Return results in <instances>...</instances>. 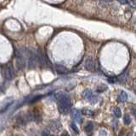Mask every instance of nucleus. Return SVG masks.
<instances>
[{"label": "nucleus", "instance_id": "obj_1", "mask_svg": "<svg viewBox=\"0 0 136 136\" xmlns=\"http://www.w3.org/2000/svg\"><path fill=\"white\" fill-rule=\"evenodd\" d=\"M55 98L58 101V105H61V106L67 107V108L70 109L72 106V101H71V98L66 95L63 93H58L55 95Z\"/></svg>", "mask_w": 136, "mask_h": 136}, {"label": "nucleus", "instance_id": "obj_2", "mask_svg": "<svg viewBox=\"0 0 136 136\" xmlns=\"http://www.w3.org/2000/svg\"><path fill=\"white\" fill-rule=\"evenodd\" d=\"M83 97L85 99L89 100V101H90L91 103H93V104L95 103L96 100H97V98H96V97L94 95L93 92L91 90H89V89H86V90L83 91Z\"/></svg>", "mask_w": 136, "mask_h": 136}, {"label": "nucleus", "instance_id": "obj_3", "mask_svg": "<svg viewBox=\"0 0 136 136\" xmlns=\"http://www.w3.org/2000/svg\"><path fill=\"white\" fill-rule=\"evenodd\" d=\"M14 69L11 64H9L7 66H5V68H4V76L5 77L7 80H11L14 77Z\"/></svg>", "mask_w": 136, "mask_h": 136}, {"label": "nucleus", "instance_id": "obj_4", "mask_svg": "<svg viewBox=\"0 0 136 136\" xmlns=\"http://www.w3.org/2000/svg\"><path fill=\"white\" fill-rule=\"evenodd\" d=\"M84 67L87 70L89 71H94V68H95V65H94V60L93 58L89 57L84 62Z\"/></svg>", "mask_w": 136, "mask_h": 136}, {"label": "nucleus", "instance_id": "obj_5", "mask_svg": "<svg viewBox=\"0 0 136 136\" xmlns=\"http://www.w3.org/2000/svg\"><path fill=\"white\" fill-rule=\"evenodd\" d=\"M37 59H38V63L41 66H44L47 63V59H46V58L44 57V55L43 54V52L40 50H38L37 51Z\"/></svg>", "mask_w": 136, "mask_h": 136}, {"label": "nucleus", "instance_id": "obj_6", "mask_svg": "<svg viewBox=\"0 0 136 136\" xmlns=\"http://www.w3.org/2000/svg\"><path fill=\"white\" fill-rule=\"evenodd\" d=\"M72 115L73 119L77 122H78V123H81V122H82V116H81V112L79 111V110H72Z\"/></svg>", "mask_w": 136, "mask_h": 136}, {"label": "nucleus", "instance_id": "obj_7", "mask_svg": "<svg viewBox=\"0 0 136 136\" xmlns=\"http://www.w3.org/2000/svg\"><path fill=\"white\" fill-rule=\"evenodd\" d=\"M49 127H50V128L53 131H58L60 129V122L58 121L53 120L50 121V122H49Z\"/></svg>", "mask_w": 136, "mask_h": 136}, {"label": "nucleus", "instance_id": "obj_8", "mask_svg": "<svg viewBox=\"0 0 136 136\" xmlns=\"http://www.w3.org/2000/svg\"><path fill=\"white\" fill-rule=\"evenodd\" d=\"M55 70L58 74L60 75H63V74H66L67 72V69L65 66L63 65H60V64H56L55 65Z\"/></svg>", "mask_w": 136, "mask_h": 136}, {"label": "nucleus", "instance_id": "obj_9", "mask_svg": "<svg viewBox=\"0 0 136 136\" xmlns=\"http://www.w3.org/2000/svg\"><path fill=\"white\" fill-rule=\"evenodd\" d=\"M128 100V94L126 92H124V91H122L120 93V94H119L118 96V101L119 102H126Z\"/></svg>", "mask_w": 136, "mask_h": 136}, {"label": "nucleus", "instance_id": "obj_10", "mask_svg": "<svg viewBox=\"0 0 136 136\" xmlns=\"http://www.w3.org/2000/svg\"><path fill=\"white\" fill-rule=\"evenodd\" d=\"M84 130H85V132L87 134H91L93 132V130H94V124L92 122H89L87 123V125L85 126V127H84Z\"/></svg>", "mask_w": 136, "mask_h": 136}, {"label": "nucleus", "instance_id": "obj_11", "mask_svg": "<svg viewBox=\"0 0 136 136\" xmlns=\"http://www.w3.org/2000/svg\"><path fill=\"white\" fill-rule=\"evenodd\" d=\"M26 122H28L26 117L21 116V117H19L17 118V123L19 124V125H26Z\"/></svg>", "mask_w": 136, "mask_h": 136}, {"label": "nucleus", "instance_id": "obj_12", "mask_svg": "<svg viewBox=\"0 0 136 136\" xmlns=\"http://www.w3.org/2000/svg\"><path fill=\"white\" fill-rule=\"evenodd\" d=\"M107 90V86L104 85V84H101V85L98 86L97 88H96V92L97 93H103L105 91Z\"/></svg>", "mask_w": 136, "mask_h": 136}, {"label": "nucleus", "instance_id": "obj_13", "mask_svg": "<svg viewBox=\"0 0 136 136\" xmlns=\"http://www.w3.org/2000/svg\"><path fill=\"white\" fill-rule=\"evenodd\" d=\"M113 112H114V115H115L117 118H119V117H122V111H121V110H120L119 107H115V108H114Z\"/></svg>", "mask_w": 136, "mask_h": 136}, {"label": "nucleus", "instance_id": "obj_14", "mask_svg": "<svg viewBox=\"0 0 136 136\" xmlns=\"http://www.w3.org/2000/svg\"><path fill=\"white\" fill-rule=\"evenodd\" d=\"M123 122H124V123H125L126 125H128V124H130V122H131L130 117H129L128 115H125V116H124V117H123Z\"/></svg>", "mask_w": 136, "mask_h": 136}, {"label": "nucleus", "instance_id": "obj_15", "mask_svg": "<svg viewBox=\"0 0 136 136\" xmlns=\"http://www.w3.org/2000/svg\"><path fill=\"white\" fill-rule=\"evenodd\" d=\"M71 127H72V128L73 129L74 131H75L76 133H77V134H78L79 133V130H78V127H77V125H76L75 123H74V122H72V124H71Z\"/></svg>", "mask_w": 136, "mask_h": 136}, {"label": "nucleus", "instance_id": "obj_16", "mask_svg": "<svg viewBox=\"0 0 136 136\" xmlns=\"http://www.w3.org/2000/svg\"><path fill=\"white\" fill-rule=\"evenodd\" d=\"M83 114H84V115H88V116L94 115V113H93L91 110H84V111H83Z\"/></svg>", "mask_w": 136, "mask_h": 136}, {"label": "nucleus", "instance_id": "obj_17", "mask_svg": "<svg viewBox=\"0 0 136 136\" xmlns=\"http://www.w3.org/2000/svg\"><path fill=\"white\" fill-rule=\"evenodd\" d=\"M99 136H107V132L106 130L99 131Z\"/></svg>", "mask_w": 136, "mask_h": 136}, {"label": "nucleus", "instance_id": "obj_18", "mask_svg": "<svg viewBox=\"0 0 136 136\" xmlns=\"http://www.w3.org/2000/svg\"><path fill=\"white\" fill-rule=\"evenodd\" d=\"M42 136H50V135H49V130H47V129H45V130L43 131V133H42Z\"/></svg>", "mask_w": 136, "mask_h": 136}, {"label": "nucleus", "instance_id": "obj_19", "mask_svg": "<svg viewBox=\"0 0 136 136\" xmlns=\"http://www.w3.org/2000/svg\"><path fill=\"white\" fill-rule=\"evenodd\" d=\"M117 1L120 3L121 4H127L128 3V0H117Z\"/></svg>", "mask_w": 136, "mask_h": 136}, {"label": "nucleus", "instance_id": "obj_20", "mask_svg": "<svg viewBox=\"0 0 136 136\" xmlns=\"http://www.w3.org/2000/svg\"><path fill=\"white\" fill-rule=\"evenodd\" d=\"M130 6L133 8H136V1H134V0H133V1H131L130 2Z\"/></svg>", "mask_w": 136, "mask_h": 136}, {"label": "nucleus", "instance_id": "obj_21", "mask_svg": "<svg viewBox=\"0 0 136 136\" xmlns=\"http://www.w3.org/2000/svg\"><path fill=\"white\" fill-rule=\"evenodd\" d=\"M61 136H70L69 134H68V133H66V132H64L62 134H61Z\"/></svg>", "mask_w": 136, "mask_h": 136}, {"label": "nucleus", "instance_id": "obj_22", "mask_svg": "<svg viewBox=\"0 0 136 136\" xmlns=\"http://www.w3.org/2000/svg\"><path fill=\"white\" fill-rule=\"evenodd\" d=\"M103 1H105V2H112L113 0H103Z\"/></svg>", "mask_w": 136, "mask_h": 136}, {"label": "nucleus", "instance_id": "obj_23", "mask_svg": "<svg viewBox=\"0 0 136 136\" xmlns=\"http://www.w3.org/2000/svg\"><path fill=\"white\" fill-rule=\"evenodd\" d=\"M134 90L136 91V81H135V83H134Z\"/></svg>", "mask_w": 136, "mask_h": 136}]
</instances>
